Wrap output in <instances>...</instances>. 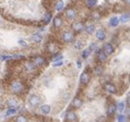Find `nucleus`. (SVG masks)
I'll return each mask as SVG.
<instances>
[{
	"label": "nucleus",
	"mask_w": 130,
	"mask_h": 122,
	"mask_svg": "<svg viewBox=\"0 0 130 122\" xmlns=\"http://www.w3.org/2000/svg\"><path fill=\"white\" fill-rule=\"evenodd\" d=\"M10 89L14 94H21L24 90V85H23V83L20 80H14L10 84Z\"/></svg>",
	"instance_id": "1"
},
{
	"label": "nucleus",
	"mask_w": 130,
	"mask_h": 122,
	"mask_svg": "<svg viewBox=\"0 0 130 122\" xmlns=\"http://www.w3.org/2000/svg\"><path fill=\"white\" fill-rule=\"evenodd\" d=\"M40 103H41V98L37 95H32L29 97V104L32 107H37L38 105H40Z\"/></svg>",
	"instance_id": "2"
},
{
	"label": "nucleus",
	"mask_w": 130,
	"mask_h": 122,
	"mask_svg": "<svg viewBox=\"0 0 130 122\" xmlns=\"http://www.w3.org/2000/svg\"><path fill=\"white\" fill-rule=\"evenodd\" d=\"M61 38H63V40H64L65 42L70 43V42H72L73 40H74V35H73V33L71 31H65L63 33V36H61Z\"/></svg>",
	"instance_id": "3"
},
{
	"label": "nucleus",
	"mask_w": 130,
	"mask_h": 122,
	"mask_svg": "<svg viewBox=\"0 0 130 122\" xmlns=\"http://www.w3.org/2000/svg\"><path fill=\"white\" fill-rule=\"evenodd\" d=\"M66 119L68 122H78V116L75 112L69 111L66 115Z\"/></svg>",
	"instance_id": "4"
},
{
	"label": "nucleus",
	"mask_w": 130,
	"mask_h": 122,
	"mask_svg": "<svg viewBox=\"0 0 130 122\" xmlns=\"http://www.w3.org/2000/svg\"><path fill=\"white\" fill-rule=\"evenodd\" d=\"M66 16L68 20H74L77 16V10L75 8H68L66 10Z\"/></svg>",
	"instance_id": "5"
},
{
	"label": "nucleus",
	"mask_w": 130,
	"mask_h": 122,
	"mask_svg": "<svg viewBox=\"0 0 130 122\" xmlns=\"http://www.w3.org/2000/svg\"><path fill=\"white\" fill-rule=\"evenodd\" d=\"M105 54H106V55H110V54H114V51H115V48H114V46L112 45V43H106L105 45H104V50H103Z\"/></svg>",
	"instance_id": "6"
},
{
	"label": "nucleus",
	"mask_w": 130,
	"mask_h": 122,
	"mask_svg": "<svg viewBox=\"0 0 130 122\" xmlns=\"http://www.w3.org/2000/svg\"><path fill=\"white\" fill-rule=\"evenodd\" d=\"M72 28H73V30H74L76 33L78 32H81V31H83L84 29H85V26H84V24L82 22H76V23H74L73 24V26H72Z\"/></svg>",
	"instance_id": "7"
},
{
	"label": "nucleus",
	"mask_w": 130,
	"mask_h": 122,
	"mask_svg": "<svg viewBox=\"0 0 130 122\" xmlns=\"http://www.w3.org/2000/svg\"><path fill=\"white\" fill-rule=\"evenodd\" d=\"M90 74L88 72H83L80 76V81L82 84H88L89 81H90Z\"/></svg>",
	"instance_id": "8"
},
{
	"label": "nucleus",
	"mask_w": 130,
	"mask_h": 122,
	"mask_svg": "<svg viewBox=\"0 0 130 122\" xmlns=\"http://www.w3.org/2000/svg\"><path fill=\"white\" fill-rule=\"evenodd\" d=\"M45 63H46V61H45V59L41 55H37V56L34 57V65H35L36 67L37 66H42Z\"/></svg>",
	"instance_id": "9"
},
{
	"label": "nucleus",
	"mask_w": 130,
	"mask_h": 122,
	"mask_svg": "<svg viewBox=\"0 0 130 122\" xmlns=\"http://www.w3.org/2000/svg\"><path fill=\"white\" fill-rule=\"evenodd\" d=\"M95 36H96V38L98 40H100V41H103V40L106 39V32L105 30H103V29H98V30L96 31V33H95Z\"/></svg>",
	"instance_id": "10"
},
{
	"label": "nucleus",
	"mask_w": 130,
	"mask_h": 122,
	"mask_svg": "<svg viewBox=\"0 0 130 122\" xmlns=\"http://www.w3.org/2000/svg\"><path fill=\"white\" fill-rule=\"evenodd\" d=\"M53 26L55 28H60L63 26V19H61L60 15H56L53 19Z\"/></svg>",
	"instance_id": "11"
},
{
	"label": "nucleus",
	"mask_w": 130,
	"mask_h": 122,
	"mask_svg": "<svg viewBox=\"0 0 130 122\" xmlns=\"http://www.w3.org/2000/svg\"><path fill=\"white\" fill-rule=\"evenodd\" d=\"M119 23H120L119 17H118V16H113L109 21V26L110 27H117L118 25H119Z\"/></svg>",
	"instance_id": "12"
},
{
	"label": "nucleus",
	"mask_w": 130,
	"mask_h": 122,
	"mask_svg": "<svg viewBox=\"0 0 130 122\" xmlns=\"http://www.w3.org/2000/svg\"><path fill=\"white\" fill-rule=\"evenodd\" d=\"M73 107H74L75 109H79V108H81L82 107V105H83V102L81 98H79V97H75L74 100H73Z\"/></svg>",
	"instance_id": "13"
},
{
	"label": "nucleus",
	"mask_w": 130,
	"mask_h": 122,
	"mask_svg": "<svg viewBox=\"0 0 130 122\" xmlns=\"http://www.w3.org/2000/svg\"><path fill=\"white\" fill-rule=\"evenodd\" d=\"M106 57H108V55H106L101 49H99V50L97 51V59H98V61H99L100 63L106 62Z\"/></svg>",
	"instance_id": "14"
},
{
	"label": "nucleus",
	"mask_w": 130,
	"mask_h": 122,
	"mask_svg": "<svg viewBox=\"0 0 130 122\" xmlns=\"http://www.w3.org/2000/svg\"><path fill=\"white\" fill-rule=\"evenodd\" d=\"M6 105L9 107V108H14L15 109V107L19 105V102H18V100H15V98H9V100L7 101V103H6Z\"/></svg>",
	"instance_id": "15"
},
{
	"label": "nucleus",
	"mask_w": 130,
	"mask_h": 122,
	"mask_svg": "<svg viewBox=\"0 0 130 122\" xmlns=\"http://www.w3.org/2000/svg\"><path fill=\"white\" fill-rule=\"evenodd\" d=\"M115 113H116V105L112 104V105L109 106L108 111H106V114H108V116H110V117H112V116H114Z\"/></svg>",
	"instance_id": "16"
},
{
	"label": "nucleus",
	"mask_w": 130,
	"mask_h": 122,
	"mask_svg": "<svg viewBox=\"0 0 130 122\" xmlns=\"http://www.w3.org/2000/svg\"><path fill=\"white\" fill-rule=\"evenodd\" d=\"M106 90H108V92H110L111 95L117 94V88H116V86L114 84H111V83L106 84Z\"/></svg>",
	"instance_id": "17"
},
{
	"label": "nucleus",
	"mask_w": 130,
	"mask_h": 122,
	"mask_svg": "<svg viewBox=\"0 0 130 122\" xmlns=\"http://www.w3.org/2000/svg\"><path fill=\"white\" fill-rule=\"evenodd\" d=\"M40 112L42 113V114H44V115H47V114H49L50 113V106L49 105H42V106L40 107Z\"/></svg>",
	"instance_id": "18"
},
{
	"label": "nucleus",
	"mask_w": 130,
	"mask_h": 122,
	"mask_svg": "<svg viewBox=\"0 0 130 122\" xmlns=\"http://www.w3.org/2000/svg\"><path fill=\"white\" fill-rule=\"evenodd\" d=\"M25 67H26V69H27V71H28V72H33L34 70L36 69V66L34 65V63H31V62L27 63L26 65H25Z\"/></svg>",
	"instance_id": "19"
},
{
	"label": "nucleus",
	"mask_w": 130,
	"mask_h": 122,
	"mask_svg": "<svg viewBox=\"0 0 130 122\" xmlns=\"http://www.w3.org/2000/svg\"><path fill=\"white\" fill-rule=\"evenodd\" d=\"M94 72L97 76H100V75H103V73H104V67H101V65H97L94 68Z\"/></svg>",
	"instance_id": "20"
},
{
	"label": "nucleus",
	"mask_w": 130,
	"mask_h": 122,
	"mask_svg": "<svg viewBox=\"0 0 130 122\" xmlns=\"http://www.w3.org/2000/svg\"><path fill=\"white\" fill-rule=\"evenodd\" d=\"M42 36L40 34H34L33 36H32V40L34 42H36V43H40L41 41H42Z\"/></svg>",
	"instance_id": "21"
},
{
	"label": "nucleus",
	"mask_w": 130,
	"mask_h": 122,
	"mask_svg": "<svg viewBox=\"0 0 130 122\" xmlns=\"http://www.w3.org/2000/svg\"><path fill=\"white\" fill-rule=\"evenodd\" d=\"M124 109H125V105H124V103H123V102L118 103V105L116 106V111H118L119 113H121Z\"/></svg>",
	"instance_id": "22"
},
{
	"label": "nucleus",
	"mask_w": 130,
	"mask_h": 122,
	"mask_svg": "<svg viewBox=\"0 0 130 122\" xmlns=\"http://www.w3.org/2000/svg\"><path fill=\"white\" fill-rule=\"evenodd\" d=\"M83 46H84V42L81 41V40H77V41L75 42V44H74V47L76 49H81Z\"/></svg>",
	"instance_id": "23"
},
{
	"label": "nucleus",
	"mask_w": 130,
	"mask_h": 122,
	"mask_svg": "<svg viewBox=\"0 0 130 122\" xmlns=\"http://www.w3.org/2000/svg\"><path fill=\"white\" fill-rule=\"evenodd\" d=\"M129 17H130V16H129V14L127 13V14H123L119 20H120L122 23H127V22L129 21Z\"/></svg>",
	"instance_id": "24"
},
{
	"label": "nucleus",
	"mask_w": 130,
	"mask_h": 122,
	"mask_svg": "<svg viewBox=\"0 0 130 122\" xmlns=\"http://www.w3.org/2000/svg\"><path fill=\"white\" fill-rule=\"evenodd\" d=\"M90 54H91V51H90L89 48H85L82 51V57H83V59H87Z\"/></svg>",
	"instance_id": "25"
},
{
	"label": "nucleus",
	"mask_w": 130,
	"mask_h": 122,
	"mask_svg": "<svg viewBox=\"0 0 130 122\" xmlns=\"http://www.w3.org/2000/svg\"><path fill=\"white\" fill-rule=\"evenodd\" d=\"M64 1L63 0H59V1H58V3H56V5H55V8H56V10L58 11H60L61 9L64 8Z\"/></svg>",
	"instance_id": "26"
},
{
	"label": "nucleus",
	"mask_w": 130,
	"mask_h": 122,
	"mask_svg": "<svg viewBox=\"0 0 130 122\" xmlns=\"http://www.w3.org/2000/svg\"><path fill=\"white\" fill-rule=\"evenodd\" d=\"M51 16L52 14H50V13H46L44 14V24H47V23L50 22V20H51Z\"/></svg>",
	"instance_id": "27"
},
{
	"label": "nucleus",
	"mask_w": 130,
	"mask_h": 122,
	"mask_svg": "<svg viewBox=\"0 0 130 122\" xmlns=\"http://www.w3.org/2000/svg\"><path fill=\"white\" fill-rule=\"evenodd\" d=\"M94 31H95V26L93 24H91V25H89L88 27H86V32L88 34H93Z\"/></svg>",
	"instance_id": "28"
},
{
	"label": "nucleus",
	"mask_w": 130,
	"mask_h": 122,
	"mask_svg": "<svg viewBox=\"0 0 130 122\" xmlns=\"http://www.w3.org/2000/svg\"><path fill=\"white\" fill-rule=\"evenodd\" d=\"M100 14L98 13V11H93V13L91 14V17L94 20V21H98L99 19H100Z\"/></svg>",
	"instance_id": "29"
},
{
	"label": "nucleus",
	"mask_w": 130,
	"mask_h": 122,
	"mask_svg": "<svg viewBox=\"0 0 130 122\" xmlns=\"http://www.w3.org/2000/svg\"><path fill=\"white\" fill-rule=\"evenodd\" d=\"M117 120H118V122H127V117L122 114H119L117 117Z\"/></svg>",
	"instance_id": "30"
},
{
	"label": "nucleus",
	"mask_w": 130,
	"mask_h": 122,
	"mask_svg": "<svg viewBox=\"0 0 130 122\" xmlns=\"http://www.w3.org/2000/svg\"><path fill=\"white\" fill-rule=\"evenodd\" d=\"M48 50H49V52H51V54H55V52L58 51V47H56V45H54V44H50L48 47Z\"/></svg>",
	"instance_id": "31"
},
{
	"label": "nucleus",
	"mask_w": 130,
	"mask_h": 122,
	"mask_svg": "<svg viewBox=\"0 0 130 122\" xmlns=\"http://www.w3.org/2000/svg\"><path fill=\"white\" fill-rule=\"evenodd\" d=\"M15 112H16V109H14V108H9V109L7 110L6 114H5V116H6V117H8V116H10V115L15 114Z\"/></svg>",
	"instance_id": "32"
},
{
	"label": "nucleus",
	"mask_w": 130,
	"mask_h": 122,
	"mask_svg": "<svg viewBox=\"0 0 130 122\" xmlns=\"http://www.w3.org/2000/svg\"><path fill=\"white\" fill-rule=\"evenodd\" d=\"M15 121H16V122H28V119L25 117V116L20 115V116H18V117H16Z\"/></svg>",
	"instance_id": "33"
},
{
	"label": "nucleus",
	"mask_w": 130,
	"mask_h": 122,
	"mask_svg": "<svg viewBox=\"0 0 130 122\" xmlns=\"http://www.w3.org/2000/svg\"><path fill=\"white\" fill-rule=\"evenodd\" d=\"M87 4L89 7H93L97 4V0H87Z\"/></svg>",
	"instance_id": "34"
},
{
	"label": "nucleus",
	"mask_w": 130,
	"mask_h": 122,
	"mask_svg": "<svg viewBox=\"0 0 130 122\" xmlns=\"http://www.w3.org/2000/svg\"><path fill=\"white\" fill-rule=\"evenodd\" d=\"M63 59H64V55L60 54H56V56H53L52 57V61L53 62H58V61H61Z\"/></svg>",
	"instance_id": "35"
},
{
	"label": "nucleus",
	"mask_w": 130,
	"mask_h": 122,
	"mask_svg": "<svg viewBox=\"0 0 130 122\" xmlns=\"http://www.w3.org/2000/svg\"><path fill=\"white\" fill-rule=\"evenodd\" d=\"M63 64H64V62L63 61H58V62H54L53 64H52V67H60V66H63Z\"/></svg>",
	"instance_id": "36"
},
{
	"label": "nucleus",
	"mask_w": 130,
	"mask_h": 122,
	"mask_svg": "<svg viewBox=\"0 0 130 122\" xmlns=\"http://www.w3.org/2000/svg\"><path fill=\"white\" fill-rule=\"evenodd\" d=\"M12 57V55H5V54H2V55H0V60L1 61H6L8 59H11Z\"/></svg>",
	"instance_id": "37"
},
{
	"label": "nucleus",
	"mask_w": 130,
	"mask_h": 122,
	"mask_svg": "<svg viewBox=\"0 0 130 122\" xmlns=\"http://www.w3.org/2000/svg\"><path fill=\"white\" fill-rule=\"evenodd\" d=\"M96 47H97V44L96 43H91L90 44V47H89V49H90V51H94V50H96Z\"/></svg>",
	"instance_id": "38"
},
{
	"label": "nucleus",
	"mask_w": 130,
	"mask_h": 122,
	"mask_svg": "<svg viewBox=\"0 0 130 122\" xmlns=\"http://www.w3.org/2000/svg\"><path fill=\"white\" fill-rule=\"evenodd\" d=\"M19 44L22 45V46H27V43H26L23 39H20V40H19Z\"/></svg>",
	"instance_id": "39"
},
{
	"label": "nucleus",
	"mask_w": 130,
	"mask_h": 122,
	"mask_svg": "<svg viewBox=\"0 0 130 122\" xmlns=\"http://www.w3.org/2000/svg\"><path fill=\"white\" fill-rule=\"evenodd\" d=\"M77 67H78V68H81V62H80V61L77 62Z\"/></svg>",
	"instance_id": "40"
},
{
	"label": "nucleus",
	"mask_w": 130,
	"mask_h": 122,
	"mask_svg": "<svg viewBox=\"0 0 130 122\" xmlns=\"http://www.w3.org/2000/svg\"><path fill=\"white\" fill-rule=\"evenodd\" d=\"M129 100H130V98H129V95H127V106L129 107Z\"/></svg>",
	"instance_id": "41"
},
{
	"label": "nucleus",
	"mask_w": 130,
	"mask_h": 122,
	"mask_svg": "<svg viewBox=\"0 0 130 122\" xmlns=\"http://www.w3.org/2000/svg\"><path fill=\"white\" fill-rule=\"evenodd\" d=\"M0 92H1V88H0Z\"/></svg>",
	"instance_id": "42"
}]
</instances>
